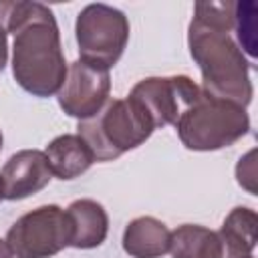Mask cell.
<instances>
[{
    "label": "cell",
    "instance_id": "6da1fadb",
    "mask_svg": "<svg viewBox=\"0 0 258 258\" xmlns=\"http://www.w3.org/2000/svg\"><path fill=\"white\" fill-rule=\"evenodd\" d=\"M234 2H196L187 46L202 73V91L248 107L254 97L252 62L232 36Z\"/></svg>",
    "mask_w": 258,
    "mask_h": 258
},
{
    "label": "cell",
    "instance_id": "7a4b0ae2",
    "mask_svg": "<svg viewBox=\"0 0 258 258\" xmlns=\"http://www.w3.org/2000/svg\"><path fill=\"white\" fill-rule=\"evenodd\" d=\"M0 28L14 34L12 77L32 97H52L67 77L54 12L42 2L0 0Z\"/></svg>",
    "mask_w": 258,
    "mask_h": 258
},
{
    "label": "cell",
    "instance_id": "3957f363",
    "mask_svg": "<svg viewBox=\"0 0 258 258\" xmlns=\"http://www.w3.org/2000/svg\"><path fill=\"white\" fill-rule=\"evenodd\" d=\"M155 131L145 109L133 99H109L91 119L79 121L77 135L89 145L95 161H113L145 143Z\"/></svg>",
    "mask_w": 258,
    "mask_h": 258
},
{
    "label": "cell",
    "instance_id": "277c9868",
    "mask_svg": "<svg viewBox=\"0 0 258 258\" xmlns=\"http://www.w3.org/2000/svg\"><path fill=\"white\" fill-rule=\"evenodd\" d=\"M175 131L187 149L216 151L234 145L250 131V115L244 107L202 91L175 123Z\"/></svg>",
    "mask_w": 258,
    "mask_h": 258
},
{
    "label": "cell",
    "instance_id": "5b68a950",
    "mask_svg": "<svg viewBox=\"0 0 258 258\" xmlns=\"http://www.w3.org/2000/svg\"><path fill=\"white\" fill-rule=\"evenodd\" d=\"M75 38L81 60L111 69L119 62L129 42V20L115 6L87 4L75 20Z\"/></svg>",
    "mask_w": 258,
    "mask_h": 258
},
{
    "label": "cell",
    "instance_id": "8992f818",
    "mask_svg": "<svg viewBox=\"0 0 258 258\" xmlns=\"http://www.w3.org/2000/svg\"><path fill=\"white\" fill-rule=\"evenodd\" d=\"M4 240L14 258H50L71 246L73 226L67 210L46 204L20 216Z\"/></svg>",
    "mask_w": 258,
    "mask_h": 258
},
{
    "label": "cell",
    "instance_id": "52a82bcc",
    "mask_svg": "<svg viewBox=\"0 0 258 258\" xmlns=\"http://www.w3.org/2000/svg\"><path fill=\"white\" fill-rule=\"evenodd\" d=\"M202 87L187 75L171 77H147L133 85L129 97H133L149 115L155 129L173 125L179 117L198 101Z\"/></svg>",
    "mask_w": 258,
    "mask_h": 258
},
{
    "label": "cell",
    "instance_id": "ba28073f",
    "mask_svg": "<svg viewBox=\"0 0 258 258\" xmlns=\"http://www.w3.org/2000/svg\"><path fill=\"white\" fill-rule=\"evenodd\" d=\"M109 93H111L109 69L79 58L69 64L64 83L56 93V101L58 107L69 117L85 121L97 115L105 107V103L109 101Z\"/></svg>",
    "mask_w": 258,
    "mask_h": 258
},
{
    "label": "cell",
    "instance_id": "9c48e42d",
    "mask_svg": "<svg viewBox=\"0 0 258 258\" xmlns=\"http://www.w3.org/2000/svg\"><path fill=\"white\" fill-rule=\"evenodd\" d=\"M2 179V194L4 200L16 202L30 198L44 189L50 179L52 171L48 167V159L40 149H20L8 157L0 171Z\"/></svg>",
    "mask_w": 258,
    "mask_h": 258
},
{
    "label": "cell",
    "instance_id": "30bf717a",
    "mask_svg": "<svg viewBox=\"0 0 258 258\" xmlns=\"http://www.w3.org/2000/svg\"><path fill=\"white\" fill-rule=\"evenodd\" d=\"M67 214L73 226L71 248L91 250V248H99L107 240L109 216H107V210L99 202L91 198L75 200L69 204Z\"/></svg>",
    "mask_w": 258,
    "mask_h": 258
},
{
    "label": "cell",
    "instance_id": "8fae6325",
    "mask_svg": "<svg viewBox=\"0 0 258 258\" xmlns=\"http://www.w3.org/2000/svg\"><path fill=\"white\" fill-rule=\"evenodd\" d=\"M171 230L153 216H139L123 230V250L131 258H161L169 252Z\"/></svg>",
    "mask_w": 258,
    "mask_h": 258
},
{
    "label": "cell",
    "instance_id": "7c38bea8",
    "mask_svg": "<svg viewBox=\"0 0 258 258\" xmlns=\"http://www.w3.org/2000/svg\"><path fill=\"white\" fill-rule=\"evenodd\" d=\"M44 155L48 159L52 177H58L62 181L79 177L95 163V157L89 145L77 133H64L54 137L46 145Z\"/></svg>",
    "mask_w": 258,
    "mask_h": 258
},
{
    "label": "cell",
    "instance_id": "4fadbf2b",
    "mask_svg": "<svg viewBox=\"0 0 258 258\" xmlns=\"http://www.w3.org/2000/svg\"><path fill=\"white\" fill-rule=\"evenodd\" d=\"M224 256L222 258H256L258 244V214L248 206H236L218 230Z\"/></svg>",
    "mask_w": 258,
    "mask_h": 258
},
{
    "label": "cell",
    "instance_id": "5bb4252c",
    "mask_svg": "<svg viewBox=\"0 0 258 258\" xmlns=\"http://www.w3.org/2000/svg\"><path fill=\"white\" fill-rule=\"evenodd\" d=\"M169 254L173 258H222L224 244L218 232L200 224H183L171 232Z\"/></svg>",
    "mask_w": 258,
    "mask_h": 258
},
{
    "label": "cell",
    "instance_id": "9a60e30c",
    "mask_svg": "<svg viewBox=\"0 0 258 258\" xmlns=\"http://www.w3.org/2000/svg\"><path fill=\"white\" fill-rule=\"evenodd\" d=\"M256 4L236 2L234 4V30L238 34V46L244 48L252 58L256 56Z\"/></svg>",
    "mask_w": 258,
    "mask_h": 258
},
{
    "label": "cell",
    "instance_id": "2e32d148",
    "mask_svg": "<svg viewBox=\"0 0 258 258\" xmlns=\"http://www.w3.org/2000/svg\"><path fill=\"white\" fill-rule=\"evenodd\" d=\"M254 155H256V151L250 149L244 157H240V161H238V165H236V179H238V183H240L244 189H248L250 194H256V185H254V181H256V163H254Z\"/></svg>",
    "mask_w": 258,
    "mask_h": 258
},
{
    "label": "cell",
    "instance_id": "e0dca14e",
    "mask_svg": "<svg viewBox=\"0 0 258 258\" xmlns=\"http://www.w3.org/2000/svg\"><path fill=\"white\" fill-rule=\"evenodd\" d=\"M8 62V34L4 28H0V73L4 71Z\"/></svg>",
    "mask_w": 258,
    "mask_h": 258
},
{
    "label": "cell",
    "instance_id": "ac0fdd59",
    "mask_svg": "<svg viewBox=\"0 0 258 258\" xmlns=\"http://www.w3.org/2000/svg\"><path fill=\"white\" fill-rule=\"evenodd\" d=\"M0 258H14L10 248H8V244H6V240H2V238H0Z\"/></svg>",
    "mask_w": 258,
    "mask_h": 258
},
{
    "label": "cell",
    "instance_id": "d6986e66",
    "mask_svg": "<svg viewBox=\"0 0 258 258\" xmlns=\"http://www.w3.org/2000/svg\"><path fill=\"white\" fill-rule=\"evenodd\" d=\"M2 143H4V135H2V129H0V151H2Z\"/></svg>",
    "mask_w": 258,
    "mask_h": 258
},
{
    "label": "cell",
    "instance_id": "ffe728a7",
    "mask_svg": "<svg viewBox=\"0 0 258 258\" xmlns=\"http://www.w3.org/2000/svg\"><path fill=\"white\" fill-rule=\"evenodd\" d=\"M4 200V194H2V179H0V202Z\"/></svg>",
    "mask_w": 258,
    "mask_h": 258
}]
</instances>
